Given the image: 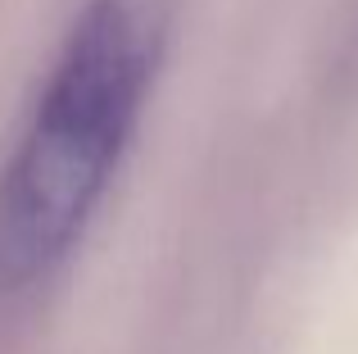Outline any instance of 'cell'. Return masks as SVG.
I'll return each mask as SVG.
<instances>
[{"label":"cell","instance_id":"1","mask_svg":"<svg viewBox=\"0 0 358 354\" xmlns=\"http://www.w3.org/2000/svg\"><path fill=\"white\" fill-rule=\"evenodd\" d=\"M173 0H87L0 173V291H27L87 232L155 73Z\"/></svg>","mask_w":358,"mask_h":354}]
</instances>
